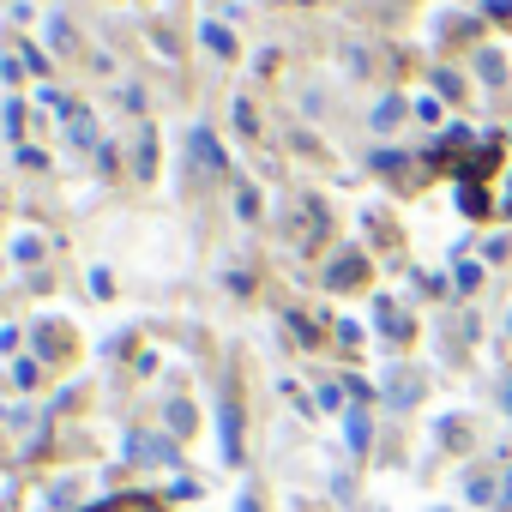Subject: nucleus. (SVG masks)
Listing matches in <instances>:
<instances>
[{
	"label": "nucleus",
	"instance_id": "f03ea898",
	"mask_svg": "<svg viewBox=\"0 0 512 512\" xmlns=\"http://www.w3.org/2000/svg\"><path fill=\"white\" fill-rule=\"evenodd\" d=\"M476 73H482V79H494V85H500V79H506V61H500V55H494V49H482V55H476Z\"/></svg>",
	"mask_w": 512,
	"mask_h": 512
},
{
	"label": "nucleus",
	"instance_id": "20e7f679",
	"mask_svg": "<svg viewBox=\"0 0 512 512\" xmlns=\"http://www.w3.org/2000/svg\"><path fill=\"white\" fill-rule=\"evenodd\" d=\"M494 506H500V512H512V470L500 476V500H494Z\"/></svg>",
	"mask_w": 512,
	"mask_h": 512
},
{
	"label": "nucleus",
	"instance_id": "f257e3e1",
	"mask_svg": "<svg viewBox=\"0 0 512 512\" xmlns=\"http://www.w3.org/2000/svg\"><path fill=\"white\" fill-rule=\"evenodd\" d=\"M464 500H470V506H494V500H500V482H494L488 470H464Z\"/></svg>",
	"mask_w": 512,
	"mask_h": 512
},
{
	"label": "nucleus",
	"instance_id": "7ed1b4c3",
	"mask_svg": "<svg viewBox=\"0 0 512 512\" xmlns=\"http://www.w3.org/2000/svg\"><path fill=\"white\" fill-rule=\"evenodd\" d=\"M398 115H404V103H398V97H386V103L374 109V127H398Z\"/></svg>",
	"mask_w": 512,
	"mask_h": 512
},
{
	"label": "nucleus",
	"instance_id": "39448f33",
	"mask_svg": "<svg viewBox=\"0 0 512 512\" xmlns=\"http://www.w3.org/2000/svg\"><path fill=\"white\" fill-rule=\"evenodd\" d=\"M506 332H512V308H506Z\"/></svg>",
	"mask_w": 512,
	"mask_h": 512
}]
</instances>
